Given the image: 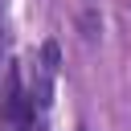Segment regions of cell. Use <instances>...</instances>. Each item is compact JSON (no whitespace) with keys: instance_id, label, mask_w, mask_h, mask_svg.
I'll use <instances>...</instances> for the list:
<instances>
[{"instance_id":"cell-1","label":"cell","mask_w":131,"mask_h":131,"mask_svg":"<svg viewBox=\"0 0 131 131\" xmlns=\"http://www.w3.org/2000/svg\"><path fill=\"white\" fill-rule=\"evenodd\" d=\"M8 131H45L37 119H8Z\"/></svg>"}]
</instances>
